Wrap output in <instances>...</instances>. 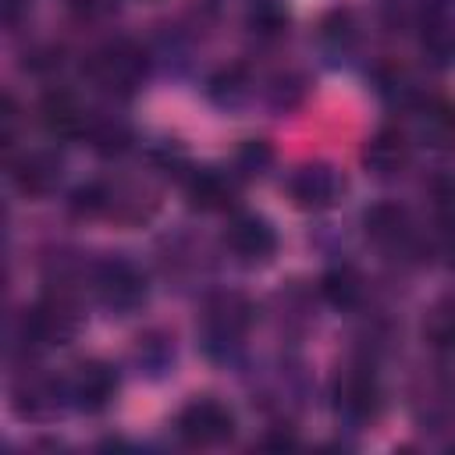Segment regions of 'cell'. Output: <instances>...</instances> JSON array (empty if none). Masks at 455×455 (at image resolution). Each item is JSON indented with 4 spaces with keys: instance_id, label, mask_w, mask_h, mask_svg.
<instances>
[{
    "instance_id": "obj_16",
    "label": "cell",
    "mask_w": 455,
    "mask_h": 455,
    "mask_svg": "<svg viewBox=\"0 0 455 455\" xmlns=\"http://www.w3.org/2000/svg\"><path fill=\"white\" fill-rule=\"evenodd\" d=\"M60 398H68V395H64V384L46 380V377H36V380H25V384L18 387V412L39 419V416L57 412V409H60Z\"/></svg>"
},
{
    "instance_id": "obj_2",
    "label": "cell",
    "mask_w": 455,
    "mask_h": 455,
    "mask_svg": "<svg viewBox=\"0 0 455 455\" xmlns=\"http://www.w3.org/2000/svg\"><path fill=\"white\" fill-rule=\"evenodd\" d=\"M174 430L192 448H217V444L231 441V434H235V412L224 402H217V398H196V402H188L178 412Z\"/></svg>"
},
{
    "instance_id": "obj_20",
    "label": "cell",
    "mask_w": 455,
    "mask_h": 455,
    "mask_svg": "<svg viewBox=\"0 0 455 455\" xmlns=\"http://www.w3.org/2000/svg\"><path fill=\"white\" fill-rule=\"evenodd\" d=\"M89 139H92V149H96L100 156H117V153H124V149L132 146V132H128L121 121H103V124H96V128L89 132Z\"/></svg>"
},
{
    "instance_id": "obj_9",
    "label": "cell",
    "mask_w": 455,
    "mask_h": 455,
    "mask_svg": "<svg viewBox=\"0 0 455 455\" xmlns=\"http://www.w3.org/2000/svg\"><path fill=\"white\" fill-rule=\"evenodd\" d=\"M334 409L348 423H366L380 409V387L377 377L366 366H352L334 380Z\"/></svg>"
},
{
    "instance_id": "obj_23",
    "label": "cell",
    "mask_w": 455,
    "mask_h": 455,
    "mask_svg": "<svg viewBox=\"0 0 455 455\" xmlns=\"http://www.w3.org/2000/svg\"><path fill=\"white\" fill-rule=\"evenodd\" d=\"M441 4H444V0H441Z\"/></svg>"
},
{
    "instance_id": "obj_1",
    "label": "cell",
    "mask_w": 455,
    "mask_h": 455,
    "mask_svg": "<svg viewBox=\"0 0 455 455\" xmlns=\"http://www.w3.org/2000/svg\"><path fill=\"white\" fill-rule=\"evenodd\" d=\"M85 78L96 89L110 92V96H132L146 78V53L135 43H124V39L107 43L96 53H89Z\"/></svg>"
},
{
    "instance_id": "obj_14",
    "label": "cell",
    "mask_w": 455,
    "mask_h": 455,
    "mask_svg": "<svg viewBox=\"0 0 455 455\" xmlns=\"http://www.w3.org/2000/svg\"><path fill=\"white\" fill-rule=\"evenodd\" d=\"M235 199V181L213 167H203L188 178V203L196 210H228Z\"/></svg>"
},
{
    "instance_id": "obj_10",
    "label": "cell",
    "mask_w": 455,
    "mask_h": 455,
    "mask_svg": "<svg viewBox=\"0 0 455 455\" xmlns=\"http://www.w3.org/2000/svg\"><path fill=\"white\" fill-rule=\"evenodd\" d=\"M363 164L370 174L377 178H395L405 171L409 164V142L402 132L395 128H380L377 135H370V142L363 146Z\"/></svg>"
},
{
    "instance_id": "obj_5",
    "label": "cell",
    "mask_w": 455,
    "mask_h": 455,
    "mask_svg": "<svg viewBox=\"0 0 455 455\" xmlns=\"http://www.w3.org/2000/svg\"><path fill=\"white\" fill-rule=\"evenodd\" d=\"M345 192V178L341 171H334L331 164L323 160H313V164H302L299 171H291L288 178V196L299 210H327L341 199Z\"/></svg>"
},
{
    "instance_id": "obj_12",
    "label": "cell",
    "mask_w": 455,
    "mask_h": 455,
    "mask_svg": "<svg viewBox=\"0 0 455 455\" xmlns=\"http://www.w3.org/2000/svg\"><path fill=\"white\" fill-rule=\"evenodd\" d=\"M419 50L430 64L437 68H451L455 64V18L441 7H434L427 18H423V28H419Z\"/></svg>"
},
{
    "instance_id": "obj_11",
    "label": "cell",
    "mask_w": 455,
    "mask_h": 455,
    "mask_svg": "<svg viewBox=\"0 0 455 455\" xmlns=\"http://www.w3.org/2000/svg\"><path fill=\"white\" fill-rule=\"evenodd\" d=\"M60 181V156L50 149H32L14 164V185L21 196H50Z\"/></svg>"
},
{
    "instance_id": "obj_3",
    "label": "cell",
    "mask_w": 455,
    "mask_h": 455,
    "mask_svg": "<svg viewBox=\"0 0 455 455\" xmlns=\"http://www.w3.org/2000/svg\"><path fill=\"white\" fill-rule=\"evenodd\" d=\"M96 299L114 313H132L146 302V274L128 259H103L92 274Z\"/></svg>"
},
{
    "instance_id": "obj_15",
    "label": "cell",
    "mask_w": 455,
    "mask_h": 455,
    "mask_svg": "<svg viewBox=\"0 0 455 455\" xmlns=\"http://www.w3.org/2000/svg\"><path fill=\"white\" fill-rule=\"evenodd\" d=\"M39 114H43L46 132H50V135H57V139H75V135H82V132H85L82 107H78V103H75V96H68V92H50V96L43 100Z\"/></svg>"
},
{
    "instance_id": "obj_18",
    "label": "cell",
    "mask_w": 455,
    "mask_h": 455,
    "mask_svg": "<svg viewBox=\"0 0 455 455\" xmlns=\"http://www.w3.org/2000/svg\"><path fill=\"white\" fill-rule=\"evenodd\" d=\"M423 334L434 348H455V302L451 299L430 306V313L423 320Z\"/></svg>"
},
{
    "instance_id": "obj_8",
    "label": "cell",
    "mask_w": 455,
    "mask_h": 455,
    "mask_svg": "<svg viewBox=\"0 0 455 455\" xmlns=\"http://www.w3.org/2000/svg\"><path fill=\"white\" fill-rule=\"evenodd\" d=\"M224 245L231 249V256L238 263L256 267V263H267L277 252V231H274L270 220H263L256 213H238L224 231Z\"/></svg>"
},
{
    "instance_id": "obj_21",
    "label": "cell",
    "mask_w": 455,
    "mask_h": 455,
    "mask_svg": "<svg viewBox=\"0 0 455 455\" xmlns=\"http://www.w3.org/2000/svg\"><path fill=\"white\" fill-rule=\"evenodd\" d=\"M270 160H274V153H270L267 142H245L238 149V156H235V164H238L242 174H263L270 167Z\"/></svg>"
},
{
    "instance_id": "obj_17",
    "label": "cell",
    "mask_w": 455,
    "mask_h": 455,
    "mask_svg": "<svg viewBox=\"0 0 455 455\" xmlns=\"http://www.w3.org/2000/svg\"><path fill=\"white\" fill-rule=\"evenodd\" d=\"M320 291H323V299H327L331 306L352 309V306H359V299H363V277H359L355 267H331V270L323 274V281H320Z\"/></svg>"
},
{
    "instance_id": "obj_7",
    "label": "cell",
    "mask_w": 455,
    "mask_h": 455,
    "mask_svg": "<svg viewBox=\"0 0 455 455\" xmlns=\"http://www.w3.org/2000/svg\"><path fill=\"white\" fill-rule=\"evenodd\" d=\"M64 395L75 409L82 412H100L110 405V398L117 395V370L110 363L89 359L82 366H75V373L64 380Z\"/></svg>"
},
{
    "instance_id": "obj_19",
    "label": "cell",
    "mask_w": 455,
    "mask_h": 455,
    "mask_svg": "<svg viewBox=\"0 0 455 455\" xmlns=\"http://www.w3.org/2000/svg\"><path fill=\"white\" fill-rule=\"evenodd\" d=\"M423 139L437 149L455 146V107H448V103L430 107L427 117H423Z\"/></svg>"
},
{
    "instance_id": "obj_13",
    "label": "cell",
    "mask_w": 455,
    "mask_h": 455,
    "mask_svg": "<svg viewBox=\"0 0 455 455\" xmlns=\"http://www.w3.org/2000/svg\"><path fill=\"white\" fill-rule=\"evenodd\" d=\"M363 228L366 235L377 242V245H402L412 231V220H409V210L398 206V203H377L363 213Z\"/></svg>"
},
{
    "instance_id": "obj_6",
    "label": "cell",
    "mask_w": 455,
    "mask_h": 455,
    "mask_svg": "<svg viewBox=\"0 0 455 455\" xmlns=\"http://www.w3.org/2000/svg\"><path fill=\"white\" fill-rule=\"evenodd\" d=\"M78 331V313L68 299H46L39 306H32L25 313L21 334L28 345L36 348H50V345H68Z\"/></svg>"
},
{
    "instance_id": "obj_22",
    "label": "cell",
    "mask_w": 455,
    "mask_h": 455,
    "mask_svg": "<svg viewBox=\"0 0 455 455\" xmlns=\"http://www.w3.org/2000/svg\"><path fill=\"white\" fill-rule=\"evenodd\" d=\"M451 263H455V245H451Z\"/></svg>"
},
{
    "instance_id": "obj_4",
    "label": "cell",
    "mask_w": 455,
    "mask_h": 455,
    "mask_svg": "<svg viewBox=\"0 0 455 455\" xmlns=\"http://www.w3.org/2000/svg\"><path fill=\"white\" fill-rule=\"evenodd\" d=\"M252 323V306L242 299V295H217L210 299L206 313H203V338H206V348L210 352H228L235 348L245 331Z\"/></svg>"
}]
</instances>
